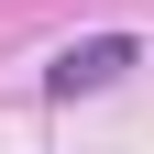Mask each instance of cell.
Instances as JSON below:
<instances>
[{
    "label": "cell",
    "mask_w": 154,
    "mask_h": 154,
    "mask_svg": "<svg viewBox=\"0 0 154 154\" xmlns=\"http://www.w3.org/2000/svg\"><path fill=\"white\" fill-rule=\"evenodd\" d=\"M132 55H143L132 33H88V44H66V55H55V77H44V88H55V99H88V88H110Z\"/></svg>",
    "instance_id": "6da1fadb"
}]
</instances>
